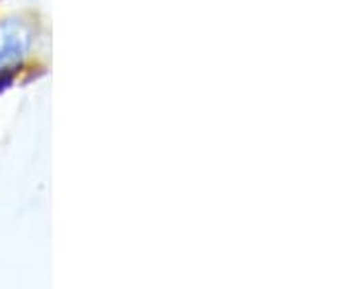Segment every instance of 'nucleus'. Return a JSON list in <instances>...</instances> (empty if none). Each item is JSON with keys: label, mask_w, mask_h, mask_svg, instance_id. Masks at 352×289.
<instances>
[{"label": "nucleus", "mask_w": 352, "mask_h": 289, "mask_svg": "<svg viewBox=\"0 0 352 289\" xmlns=\"http://www.w3.org/2000/svg\"><path fill=\"white\" fill-rule=\"evenodd\" d=\"M20 57V43H16V41H8V45L2 49L0 53V65H8L10 61H16Z\"/></svg>", "instance_id": "1"}]
</instances>
